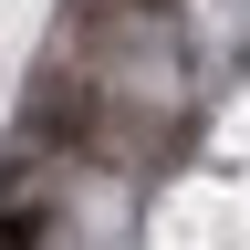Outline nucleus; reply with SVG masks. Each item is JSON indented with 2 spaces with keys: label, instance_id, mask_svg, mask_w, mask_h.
<instances>
[{
  "label": "nucleus",
  "instance_id": "1",
  "mask_svg": "<svg viewBox=\"0 0 250 250\" xmlns=\"http://www.w3.org/2000/svg\"><path fill=\"white\" fill-rule=\"evenodd\" d=\"M21 125H31V136H73V125H83V94H73V83H42Z\"/></svg>",
  "mask_w": 250,
  "mask_h": 250
},
{
  "label": "nucleus",
  "instance_id": "2",
  "mask_svg": "<svg viewBox=\"0 0 250 250\" xmlns=\"http://www.w3.org/2000/svg\"><path fill=\"white\" fill-rule=\"evenodd\" d=\"M52 240V208H0V250H42Z\"/></svg>",
  "mask_w": 250,
  "mask_h": 250
}]
</instances>
